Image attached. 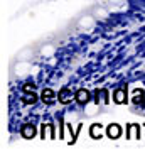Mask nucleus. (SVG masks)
Masks as SVG:
<instances>
[{"label":"nucleus","instance_id":"obj_1","mask_svg":"<svg viewBox=\"0 0 145 152\" xmlns=\"http://www.w3.org/2000/svg\"><path fill=\"white\" fill-rule=\"evenodd\" d=\"M113 100H115V103L118 105H123L128 102V95H127V85H122L118 90H115L113 93Z\"/></svg>","mask_w":145,"mask_h":152},{"label":"nucleus","instance_id":"obj_2","mask_svg":"<svg viewBox=\"0 0 145 152\" xmlns=\"http://www.w3.org/2000/svg\"><path fill=\"white\" fill-rule=\"evenodd\" d=\"M58 100H59L61 103H71L73 100H76V93H71L68 88H63L58 93Z\"/></svg>","mask_w":145,"mask_h":152},{"label":"nucleus","instance_id":"obj_3","mask_svg":"<svg viewBox=\"0 0 145 152\" xmlns=\"http://www.w3.org/2000/svg\"><path fill=\"white\" fill-rule=\"evenodd\" d=\"M90 100H91V93L88 91L86 88H79V90L76 91V102L79 105H86Z\"/></svg>","mask_w":145,"mask_h":152},{"label":"nucleus","instance_id":"obj_4","mask_svg":"<svg viewBox=\"0 0 145 152\" xmlns=\"http://www.w3.org/2000/svg\"><path fill=\"white\" fill-rule=\"evenodd\" d=\"M106 135L110 137V139H118L120 135H122V127L117 124H111V125H108V129H106Z\"/></svg>","mask_w":145,"mask_h":152},{"label":"nucleus","instance_id":"obj_5","mask_svg":"<svg viewBox=\"0 0 145 152\" xmlns=\"http://www.w3.org/2000/svg\"><path fill=\"white\" fill-rule=\"evenodd\" d=\"M20 132H22V137H24V139H32V137H36V127L31 125V124L24 125L20 129Z\"/></svg>","mask_w":145,"mask_h":152},{"label":"nucleus","instance_id":"obj_6","mask_svg":"<svg viewBox=\"0 0 145 152\" xmlns=\"http://www.w3.org/2000/svg\"><path fill=\"white\" fill-rule=\"evenodd\" d=\"M144 100H145V93H144V90H135L133 96H132V103L140 105V103H144Z\"/></svg>","mask_w":145,"mask_h":152},{"label":"nucleus","instance_id":"obj_7","mask_svg":"<svg viewBox=\"0 0 145 152\" xmlns=\"http://www.w3.org/2000/svg\"><path fill=\"white\" fill-rule=\"evenodd\" d=\"M41 98H42V102H46V103H51V102H54L56 95H54V91L51 88H46L42 91V95H41Z\"/></svg>","mask_w":145,"mask_h":152},{"label":"nucleus","instance_id":"obj_8","mask_svg":"<svg viewBox=\"0 0 145 152\" xmlns=\"http://www.w3.org/2000/svg\"><path fill=\"white\" fill-rule=\"evenodd\" d=\"M127 134H128V137H133V139H138L140 137V127L137 124L133 125H128L127 127Z\"/></svg>","mask_w":145,"mask_h":152},{"label":"nucleus","instance_id":"obj_9","mask_svg":"<svg viewBox=\"0 0 145 152\" xmlns=\"http://www.w3.org/2000/svg\"><path fill=\"white\" fill-rule=\"evenodd\" d=\"M90 134H91L93 139H100V137H101V125H100V124L91 125V129H90Z\"/></svg>","mask_w":145,"mask_h":152},{"label":"nucleus","instance_id":"obj_10","mask_svg":"<svg viewBox=\"0 0 145 152\" xmlns=\"http://www.w3.org/2000/svg\"><path fill=\"white\" fill-rule=\"evenodd\" d=\"M36 102H37L36 93H32V95H27V96L24 98V103H36Z\"/></svg>","mask_w":145,"mask_h":152},{"label":"nucleus","instance_id":"obj_11","mask_svg":"<svg viewBox=\"0 0 145 152\" xmlns=\"http://www.w3.org/2000/svg\"><path fill=\"white\" fill-rule=\"evenodd\" d=\"M34 90H36L34 85H26V86H24V91H34Z\"/></svg>","mask_w":145,"mask_h":152}]
</instances>
